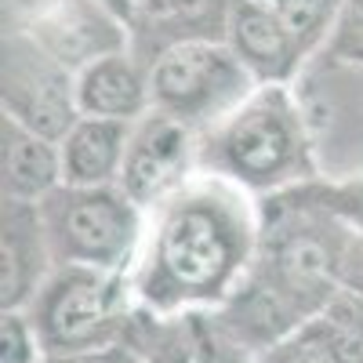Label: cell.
I'll list each match as a JSON object with an SVG mask.
<instances>
[{
	"instance_id": "cell-19",
	"label": "cell",
	"mask_w": 363,
	"mask_h": 363,
	"mask_svg": "<svg viewBox=\"0 0 363 363\" xmlns=\"http://www.w3.org/2000/svg\"><path fill=\"white\" fill-rule=\"evenodd\" d=\"M335 51L363 62V0H345L335 18Z\"/></svg>"
},
{
	"instance_id": "cell-13",
	"label": "cell",
	"mask_w": 363,
	"mask_h": 363,
	"mask_svg": "<svg viewBox=\"0 0 363 363\" xmlns=\"http://www.w3.org/2000/svg\"><path fill=\"white\" fill-rule=\"evenodd\" d=\"M131 124L128 120L80 116L62 135V182L66 186H116L124 167Z\"/></svg>"
},
{
	"instance_id": "cell-2",
	"label": "cell",
	"mask_w": 363,
	"mask_h": 363,
	"mask_svg": "<svg viewBox=\"0 0 363 363\" xmlns=\"http://www.w3.org/2000/svg\"><path fill=\"white\" fill-rule=\"evenodd\" d=\"M316 145L287 84H258L225 120L200 135V171L247 193H280L313 178Z\"/></svg>"
},
{
	"instance_id": "cell-15",
	"label": "cell",
	"mask_w": 363,
	"mask_h": 363,
	"mask_svg": "<svg viewBox=\"0 0 363 363\" xmlns=\"http://www.w3.org/2000/svg\"><path fill=\"white\" fill-rule=\"evenodd\" d=\"M277 277L284 284V291L291 294H313L323 291V284L330 280V269H335V255L323 240L316 236V229H301L294 236H287L277 247Z\"/></svg>"
},
{
	"instance_id": "cell-17",
	"label": "cell",
	"mask_w": 363,
	"mask_h": 363,
	"mask_svg": "<svg viewBox=\"0 0 363 363\" xmlns=\"http://www.w3.org/2000/svg\"><path fill=\"white\" fill-rule=\"evenodd\" d=\"M44 352L40 335L22 309H4L0 320V363H37Z\"/></svg>"
},
{
	"instance_id": "cell-9",
	"label": "cell",
	"mask_w": 363,
	"mask_h": 363,
	"mask_svg": "<svg viewBox=\"0 0 363 363\" xmlns=\"http://www.w3.org/2000/svg\"><path fill=\"white\" fill-rule=\"evenodd\" d=\"M225 44L258 84H287L306 55V44L265 0H233Z\"/></svg>"
},
{
	"instance_id": "cell-14",
	"label": "cell",
	"mask_w": 363,
	"mask_h": 363,
	"mask_svg": "<svg viewBox=\"0 0 363 363\" xmlns=\"http://www.w3.org/2000/svg\"><path fill=\"white\" fill-rule=\"evenodd\" d=\"M0 145H4V200L40 203L51 189L62 186V153L58 142L22 128L18 120L4 116L0 124Z\"/></svg>"
},
{
	"instance_id": "cell-21",
	"label": "cell",
	"mask_w": 363,
	"mask_h": 363,
	"mask_svg": "<svg viewBox=\"0 0 363 363\" xmlns=\"http://www.w3.org/2000/svg\"><path fill=\"white\" fill-rule=\"evenodd\" d=\"M4 4L11 8V15H22V18H33L37 11H44V8H51L55 0H4Z\"/></svg>"
},
{
	"instance_id": "cell-7",
	"label": "cell",
	"mask_w": 363,
	"mask_h": 363,
	"mask_svg": "<svg viewBox=\"0 0 363 363\" xmlns=\"http://www.w3.org/2000/svg\"><path fill=\"white\" fill-rule=\"evenodd\" d=\"M200 167V131L171 113L149 109L131 124L120 182L142 211H153L174 189H182Z\"/></svg>"
},
{
	"instance_id": "cell-23",
	"label": "cell",
	"mask_w": 363,
	"mask_h": 363,
	"mask_svg": "<svg viewBox=\"0 0 363 363\" xmlns=\"http://www.w3.org/2000/svg\"><path fill=\"white\" fill-rule=\"evenodd\" d=\"M265 4H272V0H265Z\"/></svg>"
},
{
	"instance_id": "cell-6",
	"label": "cell",
	"mask_w": 363,
	"mask_h": 363,
	"mask_svg": "<svg viewBox=\"0 0 363 363\" xmlns=\"http://www.w3.org/2000/svg\"><path fill=\"white\" fill-rule=\"evenodd\" d=\"M0 109L22 128L62 142L80 120L77 73L66 69L26 33L22 26L4 29V66H0Z\"/></svg>"
},
{
	"instance_id": "cell-16",
	"label": "cell",
	"mask_w": 363,
	"mask_h": 363,
	"mask_svg": "<svg viewBox=\"0 0 363 363\" xmlns=\"http://www.w3.org/2000/svg\"><path fill=\"white\" fill-rule=\"evenodd\" d=\"M345 0H272V8L280 11V18L298 33L301 44H313L323 37L327 22L335 18V11H342Z\"/></svg>"
},
{
	"instance_id": "cell-11",
	"label": "cell",
	"mask_w": 363,
	"mask_h": 363,
	"mask_svg": "<svg viewBox=\"0 0 363 363\" xmlns=\"http://www.w3.org/2000/svg\"><path fill=\"white\" fill-rule=\"evenodd\" d=\"M51 247L37 203L4 200V225H0V306L22 309L33 301L48 280Z\"/></svg>"
},
{
	"instance_id": "cell-3",
	"label": "cell",
	"mask_w": 363,
	"mask_h": 363,
	"mask_svg": "<svg viewBox=\"0 0 363 363\" xmlns=\"http://www.w3.org/2000/svg\"><path fill=\"white\" fill-rule=\"evenodd\" d=\"M55 265L124 272L142 247V207L120 186H58L40 203Z\"/></svg>"
},
{
	"instance_id": "cell-8",
	"label": "cell",
	"mask_w": 363,
	"mask_h": 363,
	"mask_svg": "<svg viewBox=\"0 0 363 363\" xmlns=\"http://www.w3.org/2000/svg\"><path fill=\"white\" fill-rule=\"evenodd\" d=\"M22 29L73 73L131 48L128 22L102 0H55L33 18H22Z\"/></svg>"
},
{
	"instance_id": "cell-20",
	"label": "cell",
	"mask_w": 363,
	"mask_h": 363,
	"mask_svg": "<svg viewBox=\"0 0 363 363\" xmlns=\"http://www.w3.org/2000/svg\"><path fill=\"white\" fill-rule=\"evenodd\" d=\"M44 363H138V356L124 345H99V349H84V352L48 356Z\"/></svg>"
},
{
	"instance_id": "cell-5",
	"label": "cell",
	"mask_w": 363,
	"mask_h": 363,
	"mask_svg": "<svg viewBox=\"0 0 363 363\" xmlns=\"http://www.w3.org/2000/svg\"><path fill=\"white\" fill-rule=\"evenodd\" d=\"M128 313L124 272L58 265L33 298V327L48 356L113 345Z\"/></svg>"
},
{
	"instance_id": "cell-22",
	"label": "cell",
	"mask_w": 363,
	"mask_h": 363,
	"mask_svg": "<svg viewBox=\"0 0 363 363\" xmlns=\"http://www.w3.org/2000/svg\"><path fill=\"white\" fill-rule=\"evenodd\" d=\"M102 4H106V8H113L120 18L128 22V15H131V8H135V0H102Z\"/></svg>"
},
{
	"instance_id": "cell-18",
	"label": "cell",
	"mask_w": 363,
	"mask_h": 363,
	"mask_svg": "<svg viewBox=\"0 0 363 363\" xmlns=\"http://www.w3.org/2000/svg\"><path fill=\"white\" fill-rule=\"evenodd\" d=\"M277 363H342V345L330 330H306L280 352Z\"/></svg>"
},
{
	"instance_id": "cell-4",
	"label": "cell",
	"mask_w": 363,
	"mask_h": 363,
	"mask_svg": "<svg viewBox=\"0 0 363 363\" xmlns=\"http://www.w3.org/2000/svg\"><path fill=\"white\" fill-rule=\"evenodd\" d=\"M258 80L225 40H182L149 62L153 109L186 120L200 135L225 120Z\"/></svg>"
},
{
	"instance_id": "cell-10",
	"label": "cell",
	"mask_w": 363,
	"mask_h": 363,
	"mask_svg": "<svg viewBox=\"0 0 363 363\" xmlns=\"http://www.w3.org/2000/svg\"><path fill=\"white\" fill-rule=\"evenodd\" d=\"M233 0H135L128 15L131 51L149 66L182 40H225Z\"/></svg>"
},
{
	"instance_id": "cell-1",
	"label": "cell",
	"mask_w": 363,
	"mask_h": 363,
	"mask_svg": "<svg viewBox=\"0 0 363 363\" xmlns=\"http://www.w3.org/2000/svg\"><path fill=\"white\" fill-rule=\"evenodd\" d=\"M255 236L247 189L207 171L193 174L153 207L138 272L142 298L157 309L225 298L251 262Z\"/></svg>"
},
{
	"instance_id": "cell-12",
	"label": "cell",
	"mask_w": 363,
	"mask_h": 363,
	"mask_svg": "<svg viewBox=\"0 0 363 363\" xmlns=\"http://www.w3.org/2000/svg\"><path fill=\"white\" fill-rule=\"evenodd\" d=\"M77 109L80 116H102V120H128L153 109V91H149V66L128 48L106 55L77 73Z\"/></svg>"
}]
</instances>
